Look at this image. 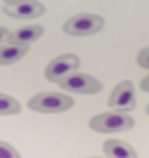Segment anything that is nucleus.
Listing matches in <instances>:
<instances>
[{"mask_svg":"<svg viewBox=\"0 0 149 158\" xmlns=\"http://www.w3.org/2000/svg\"><path fill=\"white\" fill-rule=\"evenodd\" d=\"M57 85L64 92H76V94H95V92L102 90V83L95 76L78 73V71H71V73H66V76H62L57 80Z\"/></svg>","mask_w":149,"mask_h":158,"instance_id":"obj_3","label":"nucleus"},{"mask_svg":"<svg viewBox=\"0 0 149 158\" xmlns=\"http://www.w3.org/2000/svg\"><path fill=\"white\" fill-rule=\"evenodd\" d=\"M73 106V99L69 94H57V92H38L28 99V109L36 113H62Z\"/></svg>","mask_w":149,"mask_h":158,"instance_id":"obj_2","label":"nucleus"},{"mask_svg":"<svg viewBox=\"0 0 149 158\" xmlns=\"http://www.w3.org/2000/svg\"><path fill=\"white\" fill-rule=\"evenodd\" d=\"M43 33H45V28L40 26V24H26V26H19V28H14V31H10L7 43L31 45V43H36L38 38H43Z\"/></svg>","mask_w":149,"mask_h":158,"instance_id":"obj_8","label":"nucleus"},{"mask_svg":"<svg viewBox=\"0 0 149 158\" xmlns=\"http://www.w3.org/2000/svg\"><path fill=\"white\" fill-rule=\"evenodd\" d=\"M104 28V19L99 14H76L64 21V33L66 35H92Z\"/></svg>","mask_w":149,"mask_h":158,"instance_id":"obj_4","label":"nucleus"},{"mask_svg":"<svg viewBox=\"0 0 149 158\" xmlns=\"http://www.w3.org/2000/svg\"><path fill=\"white\" fill-rule=\"evenodd\" d=\"M7 38H10V31H7L5 26H0V45H2V43H7Z\"/></svg>","mask_w":149,"mask_h":158,"instance_id":"obj_14","label":"nucleus"},{"mask_svg":"<svg viewBox=\"0 0 149 158\" xmlns=\"http://www.w3.org/2000/svg\"><path fill=\"white\" fill-rule=\"evenodd\" d=\"M102 151H104V158H137L135 146L123 142V139H107Z\"/></svg>","mask_w":149,"mask_h":158,"instance_id":"obj_9","label":"nucleus"},{"mask_svg":"<svg viewBox=\"0 0 149 158\" xmlns=\"http://www.w3.org/2000/svg\"><path fill=\"white\" fill-rule=\"evenodd\" d=\"M140 90H144V92H149V76H144V78L140 80Z\"/></svg>","mask_w":149,"mask_h":158,"instance_id":"obj_15","label":"nucleus"},{"mask_svg":"<svg viewBox=\"0 0 149 158\" xmlns=\"http://www.w3.org/2000/svg\"><path fill=\"white\" fill-rule=\"evenodd\" d=\"M85 158H102V156H85Z\"/></svg>","mask_w":149,"mask_h":158,"instance_id":"obj_17","label":"nucleus"},{"mask_svg":"<svg viewBox=\"0 0 149 158\" xmlns=\"http://www.w3.org/2000/svg\"><path fill=\"white\" fill-rule=\"evenodd\" d=\"M78 66H81V57L76 54H62V57H55L50 64L45 66V78L50 83H57L62 76L71 71H78Z\"/></svg>","mask_w":149,"mask_h":158,"instance_id":"obj_6","label":"nucleus"},{"mask_svg":"<svg viewBox=\"0 0 149 158\" xmlns=\"http://www.w3.org/2000/svg\"><path fill=\"white\" fill-rule=\"evenodd\" d=\"M88 125H90V130H95V132L109 135V132H128V130H133L135 120H133V116L125 113V111H111V113H97V116H92Z\"/></svg>","mask_w":149,"mask_h":158,"instance_id":"obj_1","label":"nucleus"},{"mask_svg":"<svg viewBox=\"0 0 149 158\" xmlns=\"http://www.w3.org/2000/svg\"><path fill=\"white\" fill-rule=\"evenodd\" d=\"M28 52V45H19V43H2L0 45V66H10L21 61Z\"/></svg>","mask_w":149,"mask_h":158,"instance_id":"obj_10","label":"nucleus"},{"mask_svg":"<svg viewBox=\"0 0 149 158\" xmlns=\"http://www.w3.org/2000/svg\"><path fill=\"white\" fill-rule=\"evenodd\" d=\"M14 2H21V0H5V5H14Z\"/></svg>","mask_w":149,"mask_h":158,"instance_id":"obj_16","label":"nucleus"},{"mask_svg":"<svg viewBox=\"0 0 149 158\" xmlns=\"http://www.w3.org/2000/svg\"><path fill=\"white\" fill-rule=\"evenodd\" d=\"M5 14L14 19H38L45 14V5L38 0H21L14 5H5Z\"/></svg>","mask_w":149,"mask_h":158,"instance_id":"obj_7","label":"nucleus"},{"mask_svg":"<svg viewBox=\"0 0 149 158\" xmlns=\"http://www.w3.org/2000/svg\"><path fill=\"white\" fill-rule=\"evenodd\" d=\"M137 104V97H135V85L130 80H121L109 94V106L114 111H125L130 113Z\"/></svg>","mask_w":149,"mask_h":158,"instance_id":"obj_5","label":"nucleus"},{"mask_svg":"<svg viewBox=\"0 0 149 158\" xmlns=\"http://www.w3.org/2000/svg\"><path fill=\"white\" fill-rule=\"evenodd\" d=\"M21 111V104L10 94H0V116H14Z\"/></svg>","mask_w":149,"mask_h":158,"instance_id":"obj_11","label":"nucleus"},{"mask_svg":"<svg viewBox=\"0 0 149 158\" xmlns=\"http://www.w3.org/2000/svg\"><path fill=\"white\" fill-rule=\"evenodd\" d=\"M147 116H149V104H147Z\"/></svg>","mask_w":149,"mask_h":158,"instance_id":"obj_18","label":"nucleus"},{"mask_svg":"<svg viewBox=\"0 0 149 158\" xmlns=\"http://www.w3.org/2000/svg\"><path fill=\"white\" fill-rule=\"evenodd\" d=\"M0 158H21V156H19V151H17L12 144H7V142L0 139Z\"/></svg>","mask_w":149,"mask_h":158,"instance_id":"obj_12","label":"nucleus"},{"mask_svg":"<svg viewBox=\"0 0 149 158\" xmlns=\"http://www.w3.org/2000/svg\"><path fill=\"white\" fill-rule=\"evenodd\" d=\"M137 66H142V69L149 71V45L140 50V54H137Z\"/></svg>","mask_w":149,"mask_h":158,"instance_id":"obj_13","label":"nucleus"}]
</instances>
